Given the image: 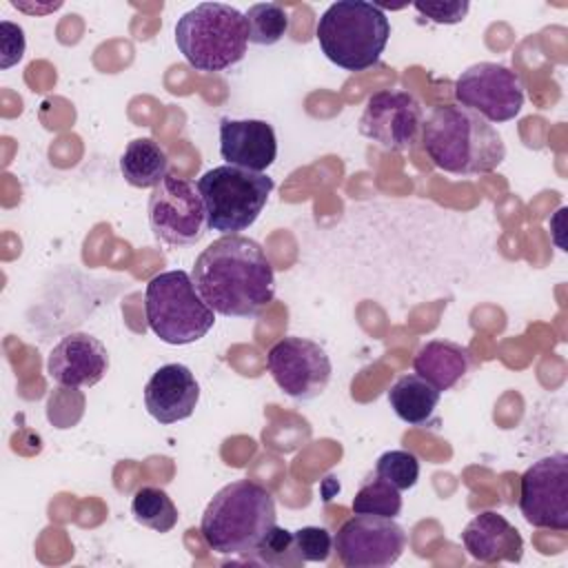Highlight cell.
I'll list each match as a JSON object with an SVG mask.
<instances>
[{
  "label": "cell",
  "instance_id": "d6986e66",
  "mask_svg": "<svg viewBox=\"0 0 568 568\" xmlns=\"http://www.w3.org/2000/svg\"><path fill=\"white\" fill-rule=\"evenodd\" d=\"M120 171L131 186L155 189L169 175V155L153 138H138L126 144Z\"/></svg>",
  "mask_w": 568,
  "mask_h": 568
},
{
  "label": "cell",
  "instance_id": "603a6c76",
  "mask_svg": "<svg viewBox=\"0 0 568 568\" xmlns=\"http://www.w3.org/2000/svg\"><path fill=\"white\" fill-rule=\"evenodd\" d=\"M244 16L248 27V42L260 47H271L280 42L286 36L291 22L286 9L275 2L251 4Z\"/></svg>",
  "mask_w": 568,
  "mask_h": 568
},
{
  "label": "cell",
  "instance_id": "9a60e30c",
  "mask_svg": "<svg viewBox=\"0 0 568 568\" xmlns=\"http://www.w3.org/2000/svg\"><path fill=\"white\" fill-rule=\"evenodd\" d=\"M200 399V384L184 364L160 366L144 386V406L160 424H175L193 415Z\"/></svg>",
  "mask_w": 568,
  "mask_h": 568
},
{
  "label": "cell",
  "instance_id": "8fae6325",
  "mask_svg": "<svg viewBox=\"0 0 568 568\" xmlns=\"http://www.w3.org/2000/svg\"><path fill=\"white\" fill-rule=\"evenodd\" d=\"M266 368L288 397L302 402L320 397L326 390L333 373L326 351L317 342L295 335L282 337L271 346Z\"/></svg>",
  "mask_w": 568,
  "mask_h": 568
},
{
  "label": "cell",
  "instance_id": "d4e9b609",
  "mask_svg": "<svg viewBox=\"0 0 568 568\" xmlns=\"http://www.w3.org/2000/svg\"><path fill=\"white\" fill-rule=\"evenodd\" d=\"M257 559L266 566H277V568H284V566H302L304 559L295 546V537L291 530L286 528H280L277 524L268 530V535L262 539L260 548L255 550Z\"/></svg>",
  "mask_w": 568,
  "mask_h": 568
},
{
  "label": "cell",
  "instance_id": "7c38bea8",
  "mask_svg": "<svg viewBox=\"0 0 568 568\" xmlns=\"http://www.w3.org/2000/svg\"><path fill=\"white\" fill-rule=\"evenodd\" d=\"M455 98L488 122H508L524 106V84L504 64L477 62L455 80Z\"/></svg>",
  "mask_w": 568,
  "mask_h": 568
},
{
  "label": "cell",
  "instance_id": "3957f363",
  "mask_svg": "<svg viewBox=\"0 0 568 568\" xmlns=\"http://www.w3.org/2000/svg\"><path fill=\"white\" fill-rule=\"evenodd\" d=\"M275 519L273 495L257 481L237 479L222 486L206 504L200 532L220 555H255Z\"/></svg>",
  "mask_w": 568,
  "mask_h": 568
},
{
  "label": "cell",
  "instance_id": "9c48e42d",
  "mask_svg": "<svg viewBox=\"0 0 568 568\" xmlns=\"http://www.w3.org/2000/svg\"><path fill=\"white\" fill-rule=\"evenodd\" d=\"M519 510L535 528L568 530V455L532 462L519 477Z\"/></svg>",
  "mask_w": 568,
  "mask_h": 568
},
{
  "label": "cell",
  "instance_id": "8992f818",
  "mask_svg": "<svg viewBox=\"0 0 568 568\" xmlns=\"http://www.w3.org/2000/svg\"><path fill=\"white\" fill-rule=\"evenodd\" d=\"M144 313L149 328L166 344L202 339L215 324V311L197 293L186 271H164L146 284Z\"/></svg>",
  "mask_w": 568,
  "mask_h": 568
},
{
  "label": "cell",
  "instance_id": "ac0fdd59",
  "mask_svg": "<svg viewBox=\"0 0 568 568\" xmlns=\"http://www.w3.org/2000/svg\"><path fill=\"white\" fill-rule=\"evenodd\" d=\"M413 368L415 375L444 393L468 373L470 353L462 344L448 339H430L415 353Z\"/></svg>",
  "mask_w": 568,
  "mask_h": 568
},
{
  "label": "cell",
  "instance_id": "4fadbf2b",
  "mask_svg": "<svg viewBox=\"0 0 568 568\" xmlns=\"http://www.w3.org/2000/svg\"><path fill=\"white\" fill-rule=\"evenodd\" d=\"M422 124V106L410 93L384 89L368 98L359 118V133L386 151H406L419 140Z\"/></svg>",
  "mask_w": 568,
  "mask_h": 568
},
{
  "label": "cell",
  "instance_id": "277c9868",
  "mask_svg": "<svg viewBox=\"0 0 568 568\" xmlns=\"http://www.w3.org/2000/svg\"><path fill=\"white\" fill-rule=\"evenodd\" d=\"M315 38L333 64L357 73L379 62L390 38V22L373 2L339 0L320 16Z\"/></svg>",
  "mask_w": 568,
  "mask_h": 568
},
{
  "label": "cell",
  "instance_id": "484cf974",
  "mask_svg": "<svg viewBox=\"0 0 568 568\" xmlns=\"http://www.w3.org/2000/svg\"><path fill=\"white\" fill-rule=\"evenodd\" d=\"M304 561H326L333 550V535L320 526H304L293 532Z\"/></svg>",
  "mask_w": 568,
  "mask_h": 568
},
{
  "label": "cell",
  "instance_id": "44dd1931",
  "mask_svg": "<svg viewBox=\"0 0 568 568\" xmlns=\"http://www.w3.org/2000/svg\"><path fill=\"white\" fill-rule=\"evenodd\" d=\"M131 515L138 524L155 530L169 532L178 524V508L173 499L155 486H142L131 499Z\"/></svg>",
  "mask_w": 568,
  "mask_h": 568
},
{
  "label": "cell",
  "instance_id": "30bf717a",
  "mask_svg": "<svg viewBox=\"0 0 568 568\" xmlns=\"http://www.w3.org/2000/svg\"><path fill=\"white\" fill-rule=\"evenodd\" d=\"M406 548V532L393 517L355 513L333 537V550L348 568H386Z\"/></svg>",
  "mask_w": 568,
  "mask_h": 568
},
{
  "label": "cell",
  "instance_id": "ffe728a7",
  "mask_svg": "<svg viewBox=\"0 0 568 568\" xmlns=\"http://www.w3.org/2000/svg\"><path fill=\"white\" fill-rule=\"evenodd\" d=\"M439 390L430 386L426 379H422L415 373L402 375L388 390V404L395 410V415L410 424V426H424L430 422L437 404H439Z\"/></svg>",
  "mask_w": 568,
  "mask_h": 568
},
{
  "label": "cell",
  "instance_id": "5bb4252c",
  "mask_svg": "<svg viewBox=\"0 0 568 568\" xmlns=\"http://www.w3.org/2000/svg\"><path fill=\"white\" fill-rule=\"evenodd\" d=\"M109 371L106 346L89 333H69L47 359L49 377L62 388L95 386Z\"/></svg>",
  "mask_w": 568,
  "mask_h": 568
},
{
  "label": "cell",
  "instance_id": "6da1fadb",
  "mask_svg": "<svg viewBox=\"0 0 568 568\" xmlns=\"http://www.w3.org/2000/svg\"><path fill=\"white\" fill-rule=\"evenodd\" d=\"M202 300L224 317H255L275 297V275L264 248L244 235L209 244L191 271Z\"/></svg>",
  "mask_w": 568,
  "mask_h": 568
},
{
  "label": "cell",
  "instance_id": "5b68a950",
  "mask_svg": "<svg viewBox=\"0 0 568 568\" xmlns=\"http://www.w3.org/2000/svg\"><path fill=\"white\" fill-rule=\"evenodd\" d=\"M175 44L195 71H224L246 53V16L224 2L195 4L178 18Z\"/></svg>",
  "mask_w": 568,
  "mask_h": 568
},
{
  "label": "cell",
  "instance_id": "83f0119b",
  "mask_svg": "<svg viewBox=\"0 0 568 568\" xmlns=\"http://www.w3.org/2000/svg\"><path fill=\"white\" fill-rule=\"evenodd\" d=\"M413 7L437 24H455L466 18L470 4L466 0H450V2H415Z\"/></svg>",
  "mask_w": 568,
  "mask_h": 568
},
{
  "label": "cell",
  "instance_id": "e0dca14e",
  "mask_svg": "<svg viewBox=\"0 0 568 568\" xmlns=\"http://www.w3.org/2000/svg\"><path fill=\"white\" fill-rule=\"evenodd\" d=\"M462 544L468 555L481 564H517L524 555V539L519 530L495 510H484L473 517L462 532Z\"/></svg>",
  "mask_w": 568,
  "mask_h": 568
},
{
  "label": "cell",
  "instance_id": "cb8c5ba5",
  "mask_svg": "<svg viewBox=\"0 0 568 568\" xmlns=\"http://www.w3.org/2000/svg\"><path fill=\"white\" fill-rule=\"evenodd\" d=\"M375 475L390 481L397 490H408L419 479V459L408 450H386L375 464Z\"/></svg>",
  "mask_w": 568,
  "mask_h": 568
},
{
  "label": "cell",
  "instance_id": "2e32d148",
  "mask_svg": "<svg viewBox=\"0 0 568 568\" xmlns=\"http://www.w3.org/2000/svg\"><path fill=\"white\" fill-rule=\"evenodd\" d=\"M220 155L226 164L266 171L277 158V138L264 120H220Z\"/></svg>",
  "mask_w": 568,
  "mask_h": 568
},
{
  "label": "cell",
  "instance_id": "52a82bcc",
  "mask_svg": "<svg viewBox=\"0 0 568 568\" xmlns=\"http://www.w3.org/2000/svg\"><path fill=\"white\" fill-rule=\"evenodd\" d=\"M197 189L206 206L209 229L240 235L260 217L273 191V180L257 171L222 164L209 169L197 180Z\"/></svg>",
  "mask_w": 568,
  "mask_h": 568
},
{
  "label": "cell",
  "instance_id": "7402d4cb",
  "mask_svg": "<svg viewBox=\"0 0 568 568\" xmlns=\"http://www.w3.org/2000/svg\"><path fill=\"white\" fill-rule=\"evenodd\" d=\"M353 513L397 517L402 510V490H397L390 481L379 475H371L353 497Z\"/></svg>",
  "mask_w": 568,
  "mask_h": 568
},
{
  "label": "cell",
  "instance_id": "ba28073f",
  "mask_svg": "<svg viewBox=\"0 0 568 568\" xmlns=\"http://www.w3.org/2000/svg\"><path fill=\"white\" fill-rule=\"evenodd\" d=\"M153 235L171 246H191L209 231L206 206L195 182L166 175L149 197Z\"/></svg>",
  "mask_w": 568,
  "mask_h": 568
},
{
  "label": "cell",
  "instance_id": "4316f807",
  "mask_svg": "<svg viewBox=\"0 0 568 568\" xmlns=\"http://www.w3.org/2000/svg\"><path fill=\"white\" fill-rule=\"evenodd\" d=\"M24 44H27L24 31L13 22L2 20L0 22V67L9 69L16 62H20L24 55Z\"/></svg>",
  "mask_w": 568,
  "mask_h": 568
},
{
  "label": "cell",
  "instance_id": "7a4b0ae2",
  "mask_svg": "<svg viewBox=\"0 0 568 568\" xmlns=\"http://www.w3.org/2000/svg\"><path fill=\"white\" fill-rule=\"evenodd\" d=\"M422 142L433 164L455 175L490 173L506 158L497 129L462 104L435 106L422 124Z\"/></svg>",
  "mask_w": 568,
  "mask_h": 568
}]
</instances>
